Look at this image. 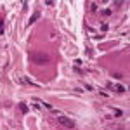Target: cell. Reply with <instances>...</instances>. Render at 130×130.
Returning a JSON list of instances; mask_svg holds the SVG:
<instances>
[{
	"label": "cell",
	"mask_w": 130,
	"mask_h": 130,
	"mask_svg": "<svg viewBox=\"0 0 130 130\" xmlns=\"http://www.w3.org/2000/svg\"><path fill=\"white\" fill-rule=\"evenodd\" d=\"M19 109L23 111V113H28V106H26L24 102H21V104H19Z\"/></svg>",
	"instance_id": "4"
},
{
	"label": "cell",
	"mask_w": 130,
	"mask_h": 130,
	"mask_svg": "<svg viewBox=\"0 0 130 130\" xmlns=\"http://www.w3.org/2000/svg\"><path fill=\"white\" fill-rule=\"evenodd\" d=\"M47 61H49L47 56H35V62H37V64H43V62H47Z\"/></svg>",
	"instance_id": "2"
},
{
	"label": "cell",
	"mask_w": 130,
	"mask_h": 130,
	"mask_svg": "<svg viewBox=\"0 0 130 130\" xmlns=\"http://www.w3.org/2000/svg\"><path fill=\"white\" fill-rule=\"evenodd\" d=\"M38 18H40V12H35V14H33V16L30 18V19H28V23H30V24H33V23L38 19Z\"/></svg>",
	"instance_id": "3"
},
{
	"label": "cell",
	"mask_w": 130,
	"mask_h": 130,
	"mask_svg": "<svg viewBox=\"0 0 130 130\" xmlns=\"http://www.w3.org/2000/svg\"><path fill=\"white\" fill-rule=\"evenodd\" d=\"M57 120H59V123H62V125H64V127H68V128H73V127H75V121L70 120L68 116H62V115H59V116H57Z\"/></svg>",
	"instance_id": "1"
},
{
	"label": "cell",
	"mask_w": 130,
	"mask_h": 130,
	"mask_svg": "<svg viewBox=\"0 0 130 130\" xmlns=\"http://www.w3.org/2000/svg\"><path fill=\"white\" fill-rule=\"evenodd\" d=\"M116 90H118V92H125V90H127V89H125L123 85H118V87H116Z\"/></svg>",
	"instance_id": "5"
}]
</instances>
